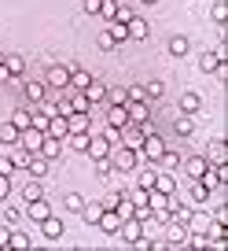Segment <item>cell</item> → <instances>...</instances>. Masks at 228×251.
I'll return each instance as SVG.
<instances>
[{
    "label": "cell",
    "mask_w": 228,
    "mask_h": 251,
    "mask_svg": "<svg viewBox=\"0 0 228 251\" xmlns=\"http://www.w3.org/2000/svg\"><path fill=\"white\" fill-rule=\"evenodd\" d=\"M107 159H110V166H114V170L133 174V170H136V163H140V151H136V148H122V144H114Z\"/></svg>",
    "instance_id": "1"
},
{
    "label": "cell",
    "mask_w": 228,
    "mask_h": 251,
    "mask_svg": "<svg viewBox=\"0 0 228 251\" xmlns=\"http://www.w3.org/2000/svg\"><path fill=\"white\" fill-rule=\"evenodd\" d=\"M44 85L63 93V89L70 85V67H66V63H52V67H48V74H44Z\"/></svg>",
    "instance_id": "2"
},
{
    "label": "cell",
    "mask_w": 228,
    "mask_h": 251,
    "mask_svg": "<svg viewBox=\"0 0 228 251\" xmlns=\"http://www.w3.org/2000/svg\"><path fill=\"white\" fill-rule=\"evenodd\" d=\"M166 151V141L158 133H147L144 137V144H140V159H147V163H158V155Z\"/></svg>",
    "instance_id": "3"
},
{
    "label": "cell",
    "mask_w": 228,
    "mask_h": 251,
    "mask_svg": "<svg viewBox=\"0 0 228 251\" xmlns=\"http://www.w3.org/2000/svg\"><path fill=\"white\" fill-rule=\"evenodd\" d=\"M114 236H122L125 244H136L144 236V222L140 218H122V226H118V233H114Z\"/></svg>",
    "instance_id": "4"
},
{
    "label": "cell",
    "mask_w": 228,
    "mask_h": 251,
    "mask_svg": "<svg viewBox=\"0 0 228 251\" xmlns=\"http://www.w3.org/2000/svg\"><path fill=\"white\" fill-rule=\"evenodd\" d=\"M125 115H129V122H133V126H140V122H147V118H151V103L147 100H129L125 103Z\"/></svg>",
    "instance_id": "5"
},
{
    "label": "cell",
    "mask_w": 228,
    "mask_h": 251,
    "mask_svg": "<svg viewBox=\"0 0 228 251\" xmlns=\"http://www.w3.org/2000/svg\"><path fill=\"white\" fill-rule=\"evenodd\" d=\"M199 71H203V74H221V71H225L221 52H203V55H199Z\"/></svg>",
    "instance_id": "6"
},
{
    "label": "cell",
    "mask_w": 228,
    "mask_h": 251,
    "mask_svg": "<svg viewBox=\"0 0 228 251\" xmlns=\"http://www.w3.org/2000/svg\"><path fill=\"white\" fill-rule=\"evenodd\" d=\"M181 166H184V174H188L191 181H199L210 163H206V155H191V159H181Z\"/></svg>",
    "instance_id": "7"
},
{
    "label": "cell",
    "mask_w": 228,
    "mask_h": 251,
    "mask_svg": "<svg viewBox=\"0 0 228 251\" xmlns=\"http://www.w3.org/2000/svg\"><path fill=\"white\" fill-rule=\"evenodd\" d=\"M66 129H70V133H92V118L74 111V115H66Z\"/></svg>",
    "instance_id": "8"
},
{
    "label": "cell",
    "mask_w": 228,
    "mask_h": 251,
    "mask_svg": "<svg viewBox=\"0 0 228 251\" xmlns=\"http://www.w3.org/2000/svg\"><path fill=\"white\" fill-rule=\"evenodd\" d=\"M41 233H44L48 240H59V236H63V218H59V214H48V218H41Z\"/></svg>",
    "instance_id": "9"
},
{
    "label": "cell",
    "mask_w": 228,
    "mask_h": 251,
    "mask_svg": "<svg viewBox=\"0 0 228 251\" xmlns=\"http://www.w3.org/2000/svg\"><path fill=\"white\" fill-rule=\"evenodd\" d=\"M122 126H129L125 107H118V103H107V129H122Z\"/></svg>",
    "instance_id": "10"
},
{
    "label": "cell",
    "mask_w": 228,
    "mask_h": 251,
    "mask_svg": "<svg viewBox=\"0 0 228 251\" xmlns=\"http://www.w3.org/2000/svg\"><path fill=\"white\" fill-rule=\"evenodd\" d=\"M48 214H52V203H48L44 196H41V200H30V203H26V218L41 222V218H48Z\"/></svg>",
    "instance_id": "11"
},
{
    "label": "cell",
    "mask_w": 228,
    "mask_h": 251,
    "mask_svg": "<svg viewBox=\"0 0 228 251\" xmlns=\"http://www.w3.org/2000/svg\"><path fill=\"white\" fill-rule=\"evenodd\" d=\"M125 30H129V41H147V33H151V26H147V19H129L125 23Z\"/></svg>",
    "instance_id": "12"
},
{
    "label": "cell",
    "mask_w": 228,
    "mask_h": 251,
    "mask_svg": "<svg viewBox=\"0 0 228 251\" xmlns=\"http://www.w3.org/2000/svg\"><path fill=\"white\" fill-rule=\"evenodd\" d=\"M30 155H33V151L30 148H22V144H8V159H11V163H15V170H26V163H30Z\"/></svg>",
    "instance_id": "13"
},
{
    "label": "cell",
    "mask_w": 228,
    "mask_h": 251,
    "mask_svg": "<svg viewBox=\"0 0 228 251\" xmlns=\"http://www.w3.org/2000/svg\"><path fill=\"white\" fill-rule=\"evenodd\" d=\"M206 163H210V166L228 163V144H225V141H213L210 148H206Z\"/></svg>",
    "instance_id": "14"
},
{
    "label": "cell",
    "mask_w": 228,
    "mask_h": 251,
    "mask_svg": "<svg viewBox=\"0 0 228 251\" xmlns=\"http://www.w3.org/2000/svg\"><path fill=\"white\" fill-rule=\"evenodd\" d=\"M44 133L55 137V141H66V137H70V129H66V118H63V115L48 118V129H44Z\"/></svg>",
    "instance_id": "15"
},
{
    "label": "cell",
    "mask_w": 228,
    "mask_h": 251,
    "mask_svg": "<svg viewBox=\"0 0 228 251\" xmlns=\"http://www.w3.org/2000/svg\"><path fill=\"white\" fill-rule=\"evenodd\" d=\"M26 170H30L37 181H44V177H48V159L41 155V151H33V155H30V163H26Z\"/></svg>",
    "instance_id": "16"
},
{
    "label": "cell",
    "mask_w": 228,
    "mask_h": 251,
    "mask_svg": "<svg viewBox=\"0 0 228 251\" xmlns=\"http://www.w3.org/2000/svg\"><path fill=\"white\" fill-rule=\"evenodd\" d=\"M155 188H158V192H166V196H173V192H177L173 170H158V174H155Z\"/></svg>",
    "instance_id": "17"
},
{
    "label": "cell",
    "mask_w": 228,
    "mask_h": 251,
    "mask_svg": "<svg viewBox=\"0 0 228 251\" xmlns=\"http://www.w3.org/2000/svg\"><path fill=\"white\" fill-rule=\"evenodd\" d=\"M81 93H85V100L88 103H92V107H96V103H103V100H107V85H100V81H88V89H81Z\"/></svg>",
    "instance_id": "18"
},
{
    "label": "cell",
    "mask_w": 228,
    "mask_h": 251,
    "mask_svg": "<svg viewBox=\"0 0 228 251\" xmlns=\"http://www.w3.org/2000/svg\"><path fill=\"white\" fill-rule=\"evenodd\" d=\"M37 151L48 159V163H52V159H59V151H63V141H55V137H48V133H44V141H41V148H37Z\"/></svg>",
    "instance_id": "19"
},
{
    "label": "cell",
    "mask_w": 228,
    "mask_h": 251,
    "mask_svg": "<svg viewBox=\"0 0 228 251\" xmlns=\"http://www.w3.org/2000/svg\"><path fill=\"white\" fill-rule=\"evenodd\" d=\"M41 141H44V133H41V129H22V133H19V144H22V148H30V151H37L41 148Z\"/></svg>",
    "instance_id": "20"
},
{
    "label": "cell",
    "mask_w": 228,
    "mask_h": 251,
    "mask_svg": "<svg viewBox=\"0 0 228 251\" xmlns=\"http://www.w3.org/2000/svg\"><path fill=\"white\" fill-rule=\"evenodd\" d=\"M88 81H92V74H88V71L70 67V85H66V89H78V93H81V89H88ZM66 89H63V93H66Z\"/></svg>",
    "instance_id": "21"
},
{
    "label": "cell",
    "mask_w": 228,
    "mask_h": 251,
    "mask_svg": "<svg viewBox=\"0 0 228 251\" xmlns=\"http://www.w3.org/2000/svg\"><path fill=\"white\" fill-rule=\"evenodd\" d=\"M118 226H122V214L118 211H103V218L96 222V229H103V233H118Z\"/></svg>",
    "instance_id": "22"
},
{
    "label": "cell",
    "mask_w": 228,
    "mask_h": 251,
    "mask_svg": "<svg viewBox=\"0 0 228 251\" xmlns=\"http://www.w3.org/2000/svg\"><path fill=\"white\" fill-rule=\"evenodd\" d=\"M103 211H107V207H103L100 200H96V203H88V200H85V207H81V218H85L88 226H96V222L103 218Z\"/></svg>",
    "instance_id": "23"
},
{
    "label": "cell",
    "mask_w": 228,
    "mask_h": 251,
    "mask_svg": "<svg viewBox=\"0 0 228 251\" xmlns=\"http://www.w3.org/2000/svg\"><path fill=\"white\" fill-rule=\"evenodd\" d=\"M22 93H26V100H30V103H41V100H48V85H44V81H30V85H26Z\"/></svg>",
    "instance_id": "24"
},
{
    "label": "cell",
    "mask_w": 228,
    "mask_h": 251,
    "mask_svg": "<svg viewBox=\"0 0 228 251\" xmlns=\"http://www.w3.org/2000/svg\"><path fill=\"white\" fill-rule=\"evenodd\" d=\"M158 170H177V166H181V151H173V148H166L162 155H158Z\"/></svg>",
    "instance_id": "25"
},
{
    "label": "cell",
    "mask_w": 228,
    "mask_h": 251,
    "mask_svg": "<svg viewBox=\"0 0 228 251\" xmlns=\"http://www.w3.org/2000/svg\"><path fill=\"white\" fill-rule=\"evenodd\" d=\"M199 107H203V96L199 93H184L181 96V111L184 115H199Z\"/></svg>",
    "instance_id": "26"
},
{
    "label": "cell",
    "mask_w": 228,
    "mask_h": 251,
    "mask_svg": "<svg viewBox=\"0 0 228 251\" xmlns=\"http://www.w3.org/2000/svg\"><path fill=\"white\" fill-rule=\"evenodd\" d=\"M173 133H177V137H191V133H195V115L177 118V122H173Z\"/></svg>",
    "instance_id": "27"
},
{
    "label": "cell",
    "mask_w": 228,
    "mask_h": 251,
    "mask_svg": "<svg viewBox=\"0 0 228 251\" xmlns=\"http://www.w3.org/2000/svg\"><path fill=\"white\" fill-rule=\"evenodd\" d=\"M30 248V236L22 233V229H15L11 226V240H8V251H26Z\"/></svg>",
    "instance_id": "28"
},
{
    "label": "cell",
    "mask_w": 228,
    "mask_h": 251,
    "mask_svg": "<svg viewBox=\"0 0 228 251\" xmlns=\"http://www.w3.org/2000/svg\"><path fill=\"white\" fill-rule=\"evenodd\" d=\"M191 52V41L184 37V33H177V37H169V55H188Z\"/></svg>",
    "instance_id": "29"
},
{
    "label": "cell",
    "mask_w": 228,
    "mask_h": 251,
    "mask_svg": "<svg viewBox=\"0 0 228 251\" xmlns=\"http://www.w3.org/2000/svg\"><path fill=\"white\" fill-rule=\"evenodd\" d=\"M41 196H44V185H41L37 177H33V181H26V185H22V200H26V203H30V200H41Z\"/></svg>",
    "instance_id": "30"
},
{
    "label": "cell",
    "mask_w": 228,
    "mask_h": 251,
    "mask_svg": "<svg viewBox=\"0 0 228 251\" xmlns=\"http://www.w3.org/2000/svg\"><path fill=\"white\" fill-rule=\"evenodd\" d=\"M107 33H110V41H114V45H122V41H129V30L122 23H114V19H110L107 23Z\"/></svg>",
    "instance_id": "31"
},
{
    "label": "cell",
    "mask_w": 228,
    "mask_h": 251,
    "mask_svg": "<svg viewBox=\"0 0 228 251\" xmlns=\"http://www.w3.org/2000/svg\"><path fill=\"white\" fill-rule=\"evenodd\" d=\"M162 96H166V85H162V81H147V85H144V100H162Z\"/></svg>",
    "instance_id": "32"
},
{
    "label": "cell",
    "mask_w": 228,
    "mask_h": 251,
    "mask_svg": "<svg viewBox=\"0 0 228 251\" xmlns=\"http://www.w3.org/2000/svg\"><path fill=\"white\" fill-rule=\"evenodd\" d=\"M19 141V129H15V122H4L0 126V144L8 148V144H15Z\"/></svg>",
    "instance_id": "33"
},
{
    "label": "cell",
    "mask_w": 228,
    "mask_h": 251,
    "mask_svg": "<svg viewBox=\"0 0 228 251\" xmlns=\"http://www.w3.org/2000/svg\"><path fill=\"white\" fill-rule=\"evenodd\" d=\"M206 200H210V188L203 181H191V203H206Z\"/></svg>",
    "instance_id": "34"
},
{
    "label": "cell",
    "mask_w": 228,
    "mask_h": 251,
    "mask_svg": "<svg viewBox=\"0 0 228 251\" xmlns=\"http://www.w3.org/2000/svg\"><path fill=\"white\" fill-rule=\"evenodd\" d=\"M107 103H118V107H125V103H129V89H107Z\"/></svg>",
    "instance_id": "35"
},
{
    "label": "cell",
    "mask_w": 228,
    "mask_h": 251,
    "mask_svg": "<svg viewBox=\"0 0 228 251\" xmlns=\"http://www.w3.org/2000/svg\"><path fill=\"white\" fill-rule=\"evenodd\" d=\"M133 15H136V11H133V4H118V8H114V23H122V26H125Z\"/></svg>",
    "instance_id": "36"
},
{
    "label": "cell",
    "mask_w": 228,
    "mask_h": 251,
    "mask_svg": "<svg viewBox=\"0 0 228 251\" xmlns=\"http://www.w3.org/2000/svg\"><path fill=\"white\" fill-rule=\"evenodd\" d=\"M81 207H85V196H81V192H70V196H66V211L81 214Z\"/></svg>",
    "instance_id": "37"
},
{
    "label": "cell",
    "mask_w": 228,
    "mask_h": 251,
    "mask_svg": "<svg viewBox=\"0 0 228 251\" xmlns=\"http://www.w3.org/2000/svg\"><path fill=\"white\" fill-rule=\"evenodd\" d=\"M11 122H15L19 133H22V129H30V111H15V115H11Z\"/></svg>",
    "instance_id": "38"
},
{
    "label": "cell",
    "mask_w": 228,
    "mask_h": 251,
    "mask_svg": "<svg viewBox=\"0 0 228 251\" xmlns=\"http://www.w3.org/2000/svg\"><path fill=\"white\" fill-rule=\"evenodd\" d=\"M136 185L140 188H155V170H140L136 174Z\"/></svg>",
    "instance_id": "39"
},
{
    "label": "cell",
    "mask_w": 228,
    "mask_h": 251,
    "mask_svg": "<svg viewBox=\"0 0 228 251\" xmlns=\"http://www.w3.org/2000/svg\"><path fill=\"white\" fill-rule=\"evenodd\" d=\"M210 19H213L217 26H225V19H228V8H225V4H213V8H210Z\"/></svg>",
    "instance_id": "40"
},
{
    "label": "cell",
    "mask_w": 228,
    "mask_h": 251,
    "mask_svg": "<svg viewBox=\"0 0 228 251\" xmlns=\"http://www.w3.org/2000/svg\"><path fill=\"white\" fill-rule=\"evenodd\" d=\"M0 174H4V177H15V163H11V159H8V151H4V155H0Z\"/></svg>",
    "instance_id": "41"
},
{
    "label": "cell",
    "mask_w": 228,
    "mask_h": 251,
    "mask_svg": "<svg viewBox=\"0 0 228 251\" xmlns=\"http://www.w3.org/2000/svg\"><path fill=\"white\" fill-rule=\"evenodd\" d=\"M100 8H103V0H81V11H85V15H100Z\"/></svg>",
    "instance_id": "42"
},
{
    "label": "cell",
    "mask_w": 228,
    "mask_h": 251,
    "mask_svg": "<svg viewBox=\"0 0 228 251\" xmlns=\"http://www.w3.org/2000/svg\"><path fill=\"white\" fill-rule=\"evenodd\" d=\"M88 137H92V133H70V144H74L78 151H85V148H88Z\"/></svg>",
    "instance_id": "43"
},
{
    "label": "cell",
    "mask_w": 228,
    "mask_h": 251,
    "mask_svg": "<svg viewBox=\"0 0 228 251\" xmlns=\"http://www.w3.org/2000/svg\"><path fill=\"white\" fill-rule=\"evenodd\" d=\"M110 170H114L110 159H96V177H110Z\"/></svg>",
    "instance_id": "44"
},
{
    "label": "cell",
    "mask_w": 228,
    "mask_h": 251,
    "mask_svg": "<svg viewBox=\"0 0 228 251\" xmlns=\"http://www.w3.org/2000/svg\"><path fill=\"white\" fill-rule=\"evenodd\" d=\"M8 196H11V177H4V174H0V203H4Z\"/></svg>",
    "instance_id": "45"
},
{
    "label": "cell",
    "mask_w": 228,
    "mask_h": 251,
    "mask_svg": "<svg viewBox=\"0 0 228 251\" xmlns=\"http://www.w3.org/2000/svg\"><path fill=\"white\" fill-rule=\"evenodd\" d=\"M8 240H11V226L4 222V226H0V251H8Z\"/></svg>",
    "instance_id": "46"
},
{
    "label": "cell",
    "mask_w": 228,
    "mask_h": 251,
    "mask_svg": "<svg viewBox=\"0 0 228 251\" xmlns=\"http://www.w3.org/2000/svg\"><path fill=\"white\" fill-rule=\"evenodd\" d=\"M118 200H122V192H110V196H103L100 203L107 207V211H114V207H118Z\"/></svg>",
    "instance_id": "47"
},
{
    "label": "cell",
    "mask_w": 228,
    "mask_h": 251,
    "mask_svg": "<svg viewBox=\"0 0 228 251\" xmlns=\"http://www.w3.org/2000/svg\"><path fill=\"white\" fill-rule=\"evenodd\" d=\"M96 45H100L103 52H110V48H114V41H110V33H100V37H96Z\"/></svg>",
    "instance_id": "48"
},
{
    "label": "cell",
    "mask_w": 228,
    "mask_h": 251,
    "mask_svg": "<svg viewBox=\"0 0 228 251\" xmlns=\"http://www.w3.org/2000/svg\"><path fill=\"white\" fill-rule=\"evenodd\" d=\"M4 222H8V226H19V207H8V211H4Z\"/></svg>",
    "instance_id": "49"
},
{
    "label": "cell",
    "mask_w": 228,
    "mask_h": 251,
    "mask_svg": "<svg viewBox=\"0 0 228 251\" xmlns=\"http://www.w3.org/2000/svg\"><path fill=\"white\" fill-rule=\"evenodd\" d=\"M129 100H144V85H133V89H129Z\"/></svg>",
    "instance_id": "50"
},
{
    "label": "cell",
    "mask_w": 228,
    "mask_h": 251,
    "mask_svg": "<svg viewBox=\"0 0 228 251\" xmlns=\"http://www.w3.org/2000/svg\"><path fill=\"white\" fill-rule=\"evenodd\" d=\"M140 4H158V0H140Z\"/></svg>",
    "instance_id": "51"
},
{
    "label": "cell",
    "mask_w": 228,
    "mask_h": 251,
    "mask_svg": "<svg viewBox=\"0 0 228 251\" xmlns=\"http://www.w3.org/2000/svg\"><path fill=\"white\" fill-rule=\"evenodd\" d=\"M0 67H4V52H0Z\"/></svg>",
    "instance_id": "52"
}]
</instances>
